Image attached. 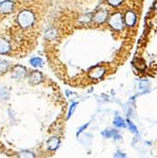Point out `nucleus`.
<instances>
[{"label": "nucleus", "instance_id": "nucleus-1", "mask_svg": "<svg viewBox=\"0 0 157 158\" xmlns=\"http://www.w3.org/2000/svg\"><path fill=\"white\" fill-rule=\"evenodd\" d=\"M35 21V16L30 11H22L17 16V23L23 29H28L32 26Z\"/></svg>", "mask_w": 157, "mask_h": 158}, {"label": "nucleus", "instance_id": "nucleus-2", "mask_svg": "<svg viewBox=\"0 0 157 158\" xmlns=\"http://www.w3.org/2000/svg\"><path fill=\"white\" fill-rule=\"evenodd\" d=\"M109 25L117 30L121 29L123 28V19H122L121 13L117 12L113 14L109 19Z\"/></svg>", "mask_w": 157, "mask_h": 158}, {"label": "nucleus", "instance_id": "nucleus-3", "mask_svg": "<svg viewBox=\"0 0 157 158\" xmlns=\"http://www.w3.org/2000/svg\"><path fill=\"white\" fill-rule=\"evenodd\" d=\"M104 73H105V69L102 66H95L89 71V77L94 80H98L102 77Z\"/></svg>", "mask_w": 157, "mask_h": 158}, {"label": "nucleus", "instance_id": "nucleus-4", "mask_svg": "<svg viewBox=\"0 0 157 158\" xmlns=\"http://www.w3.org/2000/svg\"><path fill=\"white\" fill-rule=\"evenodd\" d=\"M14 8V3L10 0H6L0 3V12L1 13H10L12 12Z\"/></svg>", "mask_w": 157, "mask_h": 158}, {"label": "nucleus", "instance_id": "nucleus-5", "mask_svg": "<svg viewBox=\"0 0 157 158\" xmlns=\"http://www.w3.org/2000/svg\"><path fill=\"white\" fill-rule=\"evenodd\" d=\"M27 75V69L21 65H16L12 70V77L14 79H23Z\"/></svg>", "mask_w": 157, "mask_h": 158}, {"label": "nucleus", "instance_id": "nucleus-6", "mask_svg": "<svg viewBox=\"0 0 157 158\" xmlns=\"http://www.w3.org/2000/svg\"><path fill=\"white\" fill-rule=\"evenodd\" d=\"M42 80H43V75H42L41 72L39 71H33L31 72L30 76H29V83L31 84H38L40 83Z\"/></svg>", "mask_w": 157, "mask_h": 158}, {"label": "nucleus", "instance_id": "nucleus-7", "mask_svg": "<svg viewBox=\"0 0 157 158\" xmlns=\"http://www.w3.org/2000/svg\"><path fill=\"white\" fill-rule=\"evenodd\" d=\"M125 23L127 24V26L132 27L134 25L135 21H136V15L133 12H127L125 14Z\"/></svg>", "mask_w": 157, "mask_h": 158}, {"label": "nucleus", "instance_id": "nucleus-8", "mask_svg": "<svg viewBox=\"0 0 157 158\" xmlns=\"http://www.w3.org/2000/svg\"><path fill=\"white\" fill-rule=\"evenodd\" d=\"M107 15H108L107 11H105V10H101V11L98 12L95 14V16H94V20H95L97 23H103L106 20Z\"/></svg>", "mask_w": 157, "mask_h": 158}, {"label": "nucleus", "instance_id": "nucleus-9", "mask_svg": "<svg viewBox=\"0 0 157 158\" xmlns=\"http://www.w3.org/2000/svg\"><path fill=\"white\" fill-rule=\"evenodd\" d=\"M10 45L7 40L0 38V54H6L10 51Z\"/></svg>", "mask_w": 157, "mask_h": 158}, {"label": "nucleus", "instance_id": "nucleus-10", "mask_svg": "<svg viewBox=\"0 0 157 158\" xmlns=\"http://www.w3.org/2000/svg\"><path fill=\"white\" fill-rule=\"evenodd\" d=\"M59 144H60V140L58 137H51L48 141V148L51 151H54L59 147Z\"/></svg>", "mask_w": 157, "mask_h": 158}, {"label": "nucleus", "instance_id": "nucleus-11", "mask_svg": "<svg viewBox=\"0 0 157 158\" xmlns=\"http://www.w3.org/2000/svg\"><path fill=\"white\" fill-rule=\"evenodd\" d=\"M9 66H10V64L7 62V61H5V60L0 61V73L1 74L6 73L9 69Z\"/></svg>", "mask_w": 157, "mask_h": 158}, {"label": "nucleus", "instance_id": "nucleus-12", "mask_svg": "<svg viewBox=\"0 0 157 158\" xmlns=\"http://www.w3.org/2000/svg\"><path fill=\"white\" fill-rule=\"evenodd\" d=\"M29 63L31 64V65H33L34 67H39V66H41L42 64H43V61H42V59L39 57H35V58L31 59L29 61Z\"/></svg>", "mask_w": 157, "mask_h": 158}, {"label": "nucleus", "instance_id": "nucleus-13", "mask_svg": "<svg viewBox=\"0 0 157 158\" xmlns=\"http://www.w3.org/2000/svg\"><path fill=\"white\" fill-rule=\"evenodd\" d=\"M114 123L117 127H125V122L121 118H120V116H117V118H114Z\"/></svg>", "mask_w": 157, "mask_h": 158}, {"label": "nucleus", "instance_id": "nucleus-14", "mask_svg": "<svg viewBox=\"0 0 157 158\" xmlns=\"http://www.w3.org/2000/svg\"><path fill=\"white\" fill-rule=\"evenodd\" d=\"M19 156L20 157H34V154H32L31 151H21L19 152Z\"/></svg>", "mask_w": 157, "mask_h": 158}, {"label": "nucleus", "instance_id": "nucleus-15", "mask_svg": "<svg viewBox=\"0 0 157 158\" xmlns=\"http://www.w3.org/2000/svg\"><path fill=\"white\" fill-rule=\"evenodd\" d=\"M107 1H108V3H109L110 5L117 7V6H118V5L121 4V2L123 1V0H107Z\"/></svg>", "mask_w": 157, "mask_h": 158}, {"label": "nucleus", "instance_id": "nucleus-16", "mask_svg": "<svg viewBox=\"0 0 157 158\" xmlns=\"http://www.w3.org/2000/svg\"><path fill=\"white\" fill-rule=\"evenodd\" d=\"M78 103H73L70 107V109H69V113H68V118H71V116L73 115V113H74V111L76 109V107H77Z\"/></svg>", "mask_w": 157, "mask_h": 158}, {"label": "nucleus", "instance_id": "nucleus-17", "mask_svg": "<svg viewBox=\"0 0 157 158\" xmlns=\"http://www.w3.org/2000/svg\"><path fill=\"white\" fill-rule=\"evenodd\" d=\"M128 123H129V127H130V129L132 130L134 132H137L136 127H135V126L132 123V122H131V121H128Z\"/></svg>", "mask_w": 157, "mask_h": 158}, {"label": "nucleus", "instance_id": "nucleus-18", "mask_svg": "<svg viewBox=\"0 0 157 158\" xmlns=\"http://www.w3.org/2000/svg\"><path fill=\"white\" fill-rule=\"evenodd\" d=\"M87 126H88V124H86L85 126H82V127H81V128H80V130H78V132H77V135H80V134H81V132L83 130H85V128H86Z\"/></svg>", "mask_w": 157, "mask_h": 158}]
</instances>
